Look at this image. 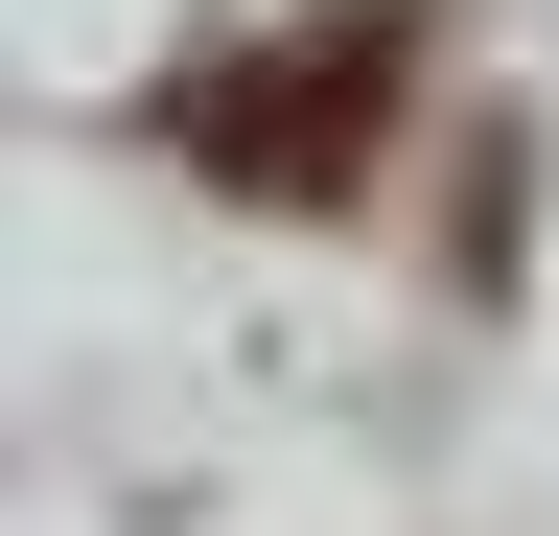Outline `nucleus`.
I'll list each match as a JSON object with an SVG mask.
<instances>
[{
  "label": "nucleus",
  "instance_id": "obj_1",
  "mask_svg": "<svg viewBox=\"0 0 559 536\" xmlns=\"http://www.w3.org/2000/svg\"><path fill=\"white\" fill-rule=\"evenodd\" d=\"M396 71H419V24H396V0H326L304 47H234V71H187V94H164V141H187L210 187H257V211H326V187H373Z\"/></svg>",
  "mask_w": 559,
  "mask_h": 536
}]
</instances>
